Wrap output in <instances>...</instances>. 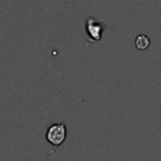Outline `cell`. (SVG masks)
<instances>
[{
	"mask_svg": "<svg viewBox=\"0 0 161 161\" xmlns=\"http://www.w3.org/2000/svg\"><path fill=\"white\" fill-rule=\"evenodd\" d=\"M65 137H67V126L64 122L52 125L45 133L47 141L53 146V152L65 141Z\"/></svg>",
	"mask_w": 161,
	"mask_h": 161,
	"instance_id": "obj_1",
	"label": "cell"
},
{
	"mask_svg": "<svg viewBox=\"0 0 161 161\" xmlns=\"http://www.w3.org/2000/svg\"><path fill=\"white\" fill-rule=\"evenodd\" d=\"M106 24L93 16H88L86 20V34L89 43H97L102 39Z\"/></svg>",
	"mask_w": 161,
	"mask_h": 161,
	"instance_id": "obj_2",
	"label": "cell"
},
{
	"mask_svg": "<svg viewBox=\"0 0 161 161\" xmlns=\"http://www.w3.org/2000/svg\"><path fill=\"white\" fill-rule=\"evenodd\" d=\"M150 45H151V39L147 35L140 34V35H137L135 38V47H136V49H138V50H146V49H148Z\"/></svg>",
	"mask_w": 161,
	"mask_h": 161,
	"instance_id": "obj_3",
	"label": "cell"
}]
</instances>
